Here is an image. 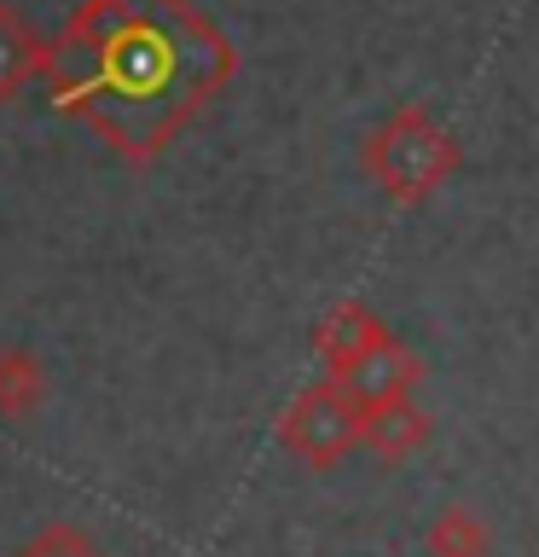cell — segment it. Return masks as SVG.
I'll use <instances>...</instances> for the list:
<instances>
[{
    "label": "cell",
    "mask_w": 539,
    "mask_h": 557,
    "mask_svg": "<svg viewBox=\"0 0 539 557\" xmlns=\"http://www.w3.org/2000/svg\"><path fill=\"white\" fill-rule=\"evenodd\" d=\"M233 41L191 0H82L52 41L47 82L122 157L146 163L233 76Z\"/></svg>",
    "instance_id": "1"
},
{
    "label": "cell",
    "mask_w": 539,
    "mask_h": 557,
    "mask_svg": "<svg viewBox=\"0 0 539 557\" xmlns=\"http://www.w3.org/2000/svg\"><path fill=\"white\" fill-rule=\"evenodd\" d=\"M459 163H464L459 134H452L424 99L394 104V111L360 139V169L372 174V181L389 191L394 203H424V198H435V191H441L452 174H459Z\"/></svg>",
    "instance_id": "2"
},
{
    "label": "cell",
    "mask_w": 539,
    "mask_h": 557,
    "mask_svg": "<svg viewBox=\"0 0 539 557\" xmlns=\"http://www.w3.org/2000/svg\"><path fill=\"white\" fill-rule=\"evenodd\" d=\"M360 424H365V400L354 395V383L325 372L302 383L290 395V407L278 412V442L313 470H337L360 447Z\"/></svg>",
    "instance_id": "3"
},
{
    "label": "cell",
    "mask_w": 539,
    "mask_h": 557,
    "mask_svg": "<svg viewBox=\"0 0 539 557\" xmlns=\"http://www.w3.org/2000/svg\"><path fill=\"white\" fill-rule=\"evenodd\" d=\"M389 343H400V337H394V331L383 325L365 302H354V296H348V302H337L319 325H313V355H319V366H325L330 377L365 372V366H372Z\"/></svg>",
    "instance_id": "4"
},
{
    "label": "cell",
    "mask_w": 539,
    "mask_h": 557,
    "mask_svg": "<svg viewBox=\"0 0 539 557\" xmlns=\"http://www.w3.org/2000/svg\"><path fill=\"white\" fill-rule=\"evenodd\" d=\"M429 442V412L417 407L412 395H389V400H372L365 407V424H360V447H372L377 459H412L417 447Z\"/></svg>",
    "instance_id": "5"
},
{
    "label": "cell",
    "mask_w": 539,
    "mask_h": 557,
    "mask_svg": "<svg viewBox=\"0 0 539 557\" xmlns=\"http://www.w3.org/2000/svg\"><path fill=\"white\" fill-rule=\"evenodd\" d=\"M47 59L52 41H41V29L12 0H0V104H12L35 76H47Z\"/></svg>",
    "instance_id": "6"
},
{
    "label": "cell",
    "mask_w": 539,
    "mask_h": 557,
    "mask_svg": "<svg viewBox=\"0 0 539 557\" xmlns=\"http://www.w3.org/2000/svg\"><path fill=\"white\" fill-rule=\"evenodd\" d=\"M41 400H47L41 355L24 343H7L0 348V418H7V424H24V418L41 412Z\"/></svg>",
    "instance_id": "7"
},
{
    "label": "cell",
    "mask_w": 539,
    "mask_h": 557,
    "mask_svg": "<svg viewBox=\"0 0 539 557\" xmlns=\"http://www.w3.org/2000/svg\"><path fill=\"white\" fill-rule=\"evenodd\" d=\"M429 557H493V529L469 511V505H441L424 529Z\"/></svg>",
    "instance_id": "8"
},
{
    "label": "cell",
    "mask_w": 539,
    "mask_h": 557,
    "mask_svg": "<svg viewBox=\"0 0 539 557\" xmlns=\"http://www.w3.org/2000/svg\"><path fill=\"white\" fill-rule=\"evenodd\" d=\"M17 557H111V552H104L82 522L52 517V522H41V529L24 540V546H17Z\"/></svg>",
    "instance_id": "9"
}]
</instances>
